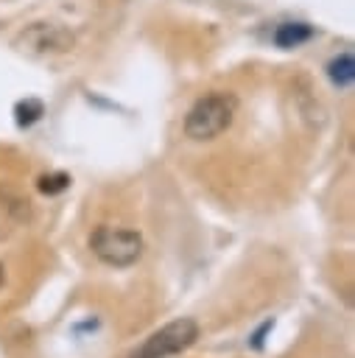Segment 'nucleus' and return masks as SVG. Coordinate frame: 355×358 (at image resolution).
<instances>
[{"label":"nucleus","instance_id":"9","mask_svg":"<svg viewBox=\"0 0 355 358\" xmlns=\"http://www.w3.org/2000/svg\"><path fill=\"white\" fill-rule=\"evenodd\" d=\"M274 324H277L274 319H266V322H263V324H260V327H257V330L249 336V344H252V350H263V344H266V336L274 330Z\"/></svg>","mask_w":355,"mask_h":358},{"label":"nucleus","instance_id":"1","mask_svg":"<svg viewBox=\"0 0 355 358\" xmlns=\"http://www.w3.org/2000/svg\"><path fill=\"white\" fill-rule=\"evenodd\" d=\"M238 112V98L232 92H207L184 115V137L204 143L224 134Z\"/></svg>","mask_w":355,"mask_h":358},{"label":"nucleus","instance_id":"4","mask_svg":"<svg viewBox=\"0 0 355 358\" xmlns=\"http://www.w3.org/2000/svg\"><path fill=\"white\" fill-rule=\"evenodd\" d=\"M14 45L20 50L31 53V56H56V53H67L75 45V36H73V31L67 25L42 20V22L25 25L17 34Z\"/></svg>","mask_w":355,"mask_h":358},{"label":"nucleus","instance_id":"3","mask_svg":"<svg viewBox=\"0 0 355 358\" xmlns=\"http://www.w3.org/2000/svg\"><path fill=\"white\" fill-rule=\"evenodd\" d=\"M196 338H198L196 319L182 316V319L168 322L157 333H151L143 341V347L134 352V358H171V355H179L182 350H187L190 344H196Z\"/></svg>","mask_w":355,"mask_h":358},{"label":"nucleus","instance_id":"7","mask_svg":"<svg viewBox=\"0 0 355 358\" xmlns=\"http://www.w3.org/2000/svg\"><path fill=\"white\" fill-rule=\"evenodd\" d=\"M42 112H45L42 101L25 98V101H20V103L14 106V120H17V126H31V123H36V120L42 117Z\"/></svg>","mask_w":355,"mask_h":358},{"label":"nucleus","instance_id":"5","mask_svg":"<svg viewBox=\"0 0 355 358\" xmlns=\"http://www.w3.org/2000/svg\"><path fill=\"white\" fill-rule=\"evenodd\" d=\"M313 25H307V22H282L277 31H274V45L277 48H285V50H291V48H299V45H305L307 39H313Z\"/></svg>","mask_w":355,"mask_h":358},{"label":"nucleus","instance_id":"8","mask_svg":"<svg viewBox=\"0 0 355 358\" xmlns=\"http://www.w3.org/2000/svg\"><path fill=\"white\" fill-rule=\"evenodd\" d=\"M36 187H39L45 196H56V193H64V190L70 187V176L61 173V171H56V173H45V176H39Z\"/></svg>","mask_w":355,"mask_h":358},{"label":"nucleus","instance_id":"2","mask_svg":"<svg viewBox=\"0 0 355 358\" xmlns=\"http://www.w3.org/2000/svg\"><path fill=\"white\" fill-rule=\"evenodd\" d=\"M89 249L101 263L115 266V268H126L143 257L145 246H143V235L137 229L103 224L89 235Z\"/></svg>","mask_w":355,"mask_h":358},{"label":"nucleus","instance_id":"10","mask_svg":"<svg viewBox=\"0 0 355 358\" xmlns=\"http://www.w3.org/2000/svg\"><path fill=\"white\" fill-rule=\"evenodd\" d=\"M0 285H3V266H0Z\"/></svg>","mask_w":355,"mask_h":358},{"label":"nucleus","instance_id":"6","mask_svg":"<svg viewBox=\"0 0 355 358\" xmlns=\"http://www.w3.org/2000/svg\"><path fill=\"white\" fill-rule=\"evenodd\" d=\"M327 78L338 90L352 87V81H355V56H352V50H344V53H338L327 62Z\"/></svg>","mask_w":355,"mask_h":358}]
</instances>
